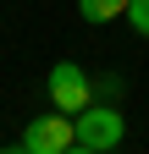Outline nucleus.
Listing matches in <instances>:
<instances>
[{"label":"nucleus","mask_w":149,"mask_h":154,"mask_svg":"<svg viewBox=\"0 0 149 154\" xmlns=\"http://www.w3.org/2000/svg\"><path fill=\"white\" fill-rule=\"evenodd\" d=\"M17 149L22 154H66V149H78V121H72L66 110L33 116V121L22 127V138H17Z\"/></svg>","instance_id":"f257e3e1"},{"label":"nucleus","mask_w":149,"mask_h":154,"mask_svg":"<svg viewBox=\"0 0 149 154\" xmlns=\"http://www.w3.org/2000/svg\"><path fill=\"white\" fill-rule=\"evenodd\" d=\"M72 121H78V154H105V149H116L122 132H127L116 105H88V110L72 116Z\"/></svg>","instance_id":"f03ea898"},{"label":"nucleus","mask_w":149,"mask_h":154,"mask_svg":"<svg viewBox=\"0 0 149 154\" xmlns=\"http://www.w3.org/2000/svg\"><path fill=\"white\" fill-rule=\"evenodd\" d=\"M50 105L55 110H66V116H78V110H88L94 105V77H88L83 66H72V61H61V66H50Z\"/></svg>","instance_id":"7ed1b4c3"},{"label":"nucleus","mask_w":149,"mask_h":154,"mask_svg":"<svg viewBox=\"0 0 149 154\" xmlns=\"http://www.w3.org/2000/svg\"><path fill=\"white\" fill-rule=\"evenodd\" d=\"M78 11L88 22H116V17H127V0H78Z\"/></svg>","instance_id":"20e7f679"},{"label":"nucleus","mask_w":149,"mask_h":154,"mask_svg":"<svg viewBox=\"0 0 149 154\" xmlns=\"http://www.w3.org/2000/svg\"><path fill=\"white\" fill-rule=\"evenodd\" d=\"M127 22H133V28L149 38V0H127Z\"/></svg>","instance_id":"39448f33"}]
</instances>
